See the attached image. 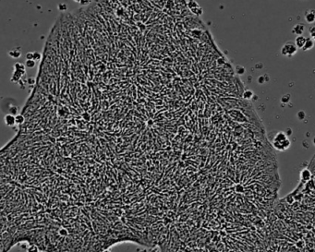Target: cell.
<instances>
[{"label": "cell", "instance_id": "cell-1", "mask_svg": "<svg viewBox=\"0 0 315 252\" xmlns=\"http://www.w3.org/2000/svg\"><path fill=\"white\" fill-rule=\"evenodd\" d=\"M297 52V47L295 43L288 41L284 43V45L281 48V55L286 58H292L294 57Z\"/></svg>", "mask_w": 315, "mask_h": 252}, {"label": "cell", "instance_id": "cell-2", "mask_svg": "<svg viewBox=\"0 0 315 252\" xmlns=\"http://www.w3.org/2000/svg\"><path fill=\"white\" fill-rule=\"evenodd\" d=\"M273 145H274V147H275V149H276V150L283 152V151H286V150H287V149L290 147V145H291V142H290V140L287 139V140H285V141H283V142L273 141Z\"/></svg>", "mask_w": 315, "mask_h": 252}, {"label": "cell", "instance_id": "cell-3", "mask_svg": "<svg viewBox=\"0 0 315 252\" xmlns=\"http://www.w3.org/2000/svg\"><path fill=\"white\" fill-rule=\"evenodd\" d=\"M312 174L308 168H305L300 172V181L303 184L308 183L312 179Z\"/></svg>", "mask_w": 315, "mask_h": 252}, {"label": "cell", "instance_id": "cell-4", "mask_svg": "<svg viewBox=\"0 0 315 252\" xmlns=\"http://www.w3.org/2000/svg\"><path fill=\"white\" fill-rule=\"evenodd\" d=\"M304 19L306 20L307 23L309 24H312L315 22V9L311 8L308 9L307 11H305L304 13Z\"/></svg>", "mask_w": 315, "mask_h": 252}, {"label": "cell", "instance_id": "cell-5", "mask_svg": "<svg viewBox=\"0 0 315 252\" xmlns=\"http://www.w3.org/2000/svg\"><path fill=\"white\" fill-rule=\"evenodd\" d=\"M305 30H306L305 24H303V23H297L292 28V33L295 35H297V36H299V35H303Z\"/></svg>", "mask_w": 315, "mask_h": 252}, {"label": "cell", "instance_id": "cell-6", "mask_svg": "<svg viewBox=\"0 0 315 252\" xmlns=\"http://www.w3.org/2000/svg\"><path fill=\"white\" fill-rule=\"evenodd\" d=\"M306 41H307V37H305L304 35H299V36H297L295 40V44L297 45V49H303L305 43H306Z\"/></svg>", "mask_w": 315, "mask_h": 252}, {"label": "cell", "instance_id": "cell-7", "mask_svg": "<svg viewBox=\"0 0 315 252\" xmlns=\"http://www.w3.org/2000/svg\"><path fill=\"white\" fill-rule=\"evenodd\" d=\"M4 121L6 123L7 126L8 127H13L16 125V118H15V116L11 115V114H8L6 115L5 117H4Z\"/></svg>", "mask_w": 315, "mask_h": 252}, {"label": "cell", "instance_id": "cell-8", "mask_svg": "<svg viewBox=\"0 0 315 252\" xmlns=\"http://www.w3.org/2000/svg\"><path fill=\"white\" fill-rule=\"evenodd\" d=\"M26 74L25 71H18V70H14V73L11 77V81L12 82H15V83H18L21 79L22 76H24Z\"/></svg>", "mask_w": 315, "mask_h": 252}, {"label": "cell", "instance_id": "cell-9", "mask_svg": "<svg viewBox=\"0 0 315 252\" xmlns=\"http://www.w3.org/2000/svg\"><path fill=\"white\" fill-rule=\"evenodd\" d=\"M314 44L315 42L313 39L312 38V37H307L306 43H305V45H304V47H303L302 50L303 51H310V50H312L314 47Z\"/></svg>", "mask_w": 315, "mask_h": 252}, {"label": "cell", "instance_id": "cell-10", "mask_svg": "<svg viewBox=\"0 0 315 252\" xmlns=\"http://www.w3.org/2000/svg\"><path fill=\"white\" fill-rule=\"evenodd\" d=\"M287 139V135L285 132H282V131L276 133L275 138H274V141H277V142H283Z\"/></svg>", "mask_w": 315, "mask_h": 252}, {"label": "cell", "instance_id": "cell-11", "mask_svg": "<svg viewBox=\"0 0 315 252\" xmlns=\"http://www.w3.org/2000/svg\"><path fill=\"white\" fill-rule=\"evenodd\" d=\"M8 55L12 58H20L21 56V52L18 49H12L8 53Z\"/></svg>", "mask_w": 315, "mask_h": 252}, {"label": "cell", "instance_id": "cell-12", "mask_svg": "<svg viewBox=\"0 0 315 252\" xmlns=\"http://www.w3.org/2000/svg\"><path fill=\"white\" fill-rule=\"evenodd\" d=\"M242 96H243V98H244L245 100H251V99L253 98V96H254V93H253L252 91H251V90L248 89V90H246V91L243 93Z\"/></svg>", "mask_w": 315, "mask_h": 252}, {"label": "cell", "instance_id": "cell-13", "mask_svg": "<svg viewBox=\"0 0 315 252\" xmlns=\"http://www.w3.org/2000/svg\"><path fill=\"white\" fill-rule=\"evenodd\" d=\"M26 66L25 64L22 63H16L14 65V70H18V71H25Z\"/></svg>", "mask_w": 315, "mask_h": 252}, {"label": "cell", "instance_id": "cell-14", "mask_svg": "<svg viewBox=\"0 0 315 252\" xmlns=\"http://www.w3.org/2000/svg\"><path fill=\"white\" fill-rule=\"evenodd\" d=\"M187 4H188L189 8H190L191 9H194V8H199V7H200L195 0H187Z\"/></svg>", "mask_w": 315, "mask_h": 252}, {"label": "cell", "instance_id": "cell-15", "mask_svg": "<svg viewBox=\"0 0 315 252\" xmlns=\"http://www.w3.org/2000/svg\"><path fill=\"white\" fill-rule=\"evenodd\" d=\"M15 118H16V125H22L25 122V117L22 115L19 114V115L15 116Z\"/></svg>", "mask_w": 315, "mask_h": 252}, {"label": "cell", "instance_id": "cell-16", "mask_svg": "<svg viewBox=\"0 0 315 252\" xmlns=\"http://www.w3.org/2000/svg\"><path fill=\"white\" fill-rule=\"evenodd\" d=\"M25 66H26V68H34L35 66H36V61L35 60H26V62H25Z\"/></svg>", "mask_w": 315, "mask_h": 252}, {"label": "cell", "instance_id": "cell-17", "mask_svg": "<svg viewBox=\"0 0 315 252\" xmlns=\"http://www.w3.org/2000/svg\"><path fill=\"white\" fill-rule=\"evenodd\" d=\"M58 9L60 12H65L68 9V5L66 3H59L58 5Z\"/></svg>", "mask_w": 315, "mask_h": 252}, {"label": "cell", "instance_id": "cell-18", "mask_svg": "<svg viewBox=\"0 0 315 252\" xmlns=\"http://www.w3.org/2000/svg\"><path fill=\"white\" fill-rule=\"evenodd\" d=\"M26 81H27V84H28L29 86H34L35 83H36V79L33 77L28 78L26 79Z\"/></svg>", "mask_w": 315, "mask_h": 252}, {"label": "cell", "instance_id": "cell-19", "mask_svg": "<svg viewBox=\"0 0 315 252\" xmlns=\"http://www.w3.org/2000/svg\"><path fill=\"white\" fill-rule=\"evenodd\" d=\"M18 107L17 106H11L10 108H9V114H11V115H13V116H17V115H19L18 114Z\"/></svg>", "mask_w": 315, "mask_h": 252}, {"label": "cell", "instance_id": "cell-20", "mask_svg": "<svg viewBox=\"0 0 315 252\" xmlns=\"http://www.w3.org/2000/svg\"><path fill=\"white\" fill-rule=\"evenodd\" d=\"M286 200H287V202H288L289 204L294 203V201H295V198H294L293 194H289V195L286 198Z\"/></svg>", "mask_w": 315, "mask_h": 252}, {"label": "cell", "instance_id": "cell-21", "mask_svg": "<svg viewBox=\"0 0 315 252\" xmlns=\"http://www.w3.org/2000/svg\"><path fill=\"white\" fill-rule=\"evenodd\" d=\"M309 33H310V37H312V38L314 40V42H315V26H311L310 27V29H309Z\"/></svg>", "mask_w": 315, "mask_h": 252}, {"label": "cell", "instance_id": "cell-22", "mask_svg": "<svg viewBox=\"0 0 315 252\" xmlns=\"http://www.w3.org/2000/svg\"><path fill=\"white\" fill-rule=\"evenodd\" d=\"M235 190H236V193H243L244 192V187L240 184L236 185V188H235Z\"/></svg>", "mask_w": 315, "mask_h": 252}, {"label": "cell", "instance_id": "cell-23", "mask_svg": "<svg viewBox=\"0 0 315 252\" xmlns=\"http://www.w3.org/2000/svg\"><path fill=\"white\" fill-rule=\"evenodd\" d=\"M191 11L193 12V13H195L196 15H201L202 14V8H194V9H191Z\"/></svg>", "mask_w": 315, "mask_h": 252}, {"label": "cell", "instance_id": "cell-24", "mask_svg": "<svg viewBox=\"0 0 315 252\" xmlns=\"http://www.w3.org/2000/svg\"><path fill=\"white\" fill-rule=\"evenodd\" d=\"M41 58H42V55H41V53L37 52V51L33 52V60H35V61H38V60H40V59H41Z\"/></svg>", "mask_w": 315, "mask_h": 252}, {"label": "cell", "instance_id": "cell-25", "mask_svg": "<svg viewBox=\"0 0 315 252\" xmlns=\"http://www.w3.org/2000/svg\"><path fill=\"white\" fill-rule=\"evenodd\" d=\"M33 52H28L26 54V60H33Z\"/></svg>", "mask_w": 315, "mask_h": 252}, {"label": "cell", "instance_id": "cell-26", "mask_svg": "<svg viewBox=\"0 0 315 252\" xmlns=\"http://www.w3.org/2000/svg\"><path fill=\"white\" fill-rule=\"evenodd\" d=\"M305 116H306V115H305V113H304L303 111H300V112H298V113H297V118H298V119H300V120L304 119V118H305Z\"/></svg>", "mask_w": 315, "mask_h": 252}, {"label": "cell", "instance_id": "cell-27", "mask_svg": "<svg viewBox=\"0 0 315 252\" xmlns=\"http://www.w3.org/2000/svg\"><path fill=\"white\" fill-rule=\"evenodd\" d=\"M89 3H90V0H80L79 5L80 6H87V5H89Z\"/></svg>", "mask_w": 315, "mask_h": 252}, {"label": "cell", "instance_id": "cell-28", "mask_svg": "<svg viewBox=\"0 0 315 252\" xmlns=\"http://www.w3.org/2000/svg\"><path fill=\"white\" fill-rule=\"evenodd\" d=\"M82 116H83V118H84V119H86V120H89V118H90V117H88V116H89V115H88L87 113H84V114L82 115Z\"/></svg>", "mask_w": 315, "mask_h": 252}, {"label": "cell", "instance_id": "cell-29", "mask_svg": "<svg viewBox=\"0 0 315 252\" xmlns=\"http://www.w3.org/2000/svg\"><path fill=\"white\" fill-rule=\"evenodd\" d=\"M74 2H76V3H79L80 2V0H73Z\"/></svg>", "mask_w": 315, "mask_h": 252}, {"label": "cell", "instance_id": "cell-30", "mask_svg": "<svg viewBox=\"0 0 315 252\" xmlns=\"http://www.w3.org/2000/svg\"><path fill=\"white\" fill-rule=\"evenodd\" d=\"M312 142H313V144H314V145H315V137H314V138H313V139H312Z\"/></svg>", "mask_w": 315, "mask_h": 252}]
</instances>
